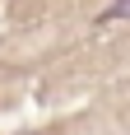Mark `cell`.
<instances>
[{
  "instance_id": "cell-1",
  "label": "cell",
  "mask_w": 130,
  "mask_h": 135,
  "mask_svg": "<svg viewBox=\"0 0 130 135\" xmlns=\"http://www.w3.org/2000/svg\"><path fill=\"white\" fill-rule=\"evenodd\" d=\"M98 23H130V0H112L98 9Z\"/></svg>"
}]
</instances>
